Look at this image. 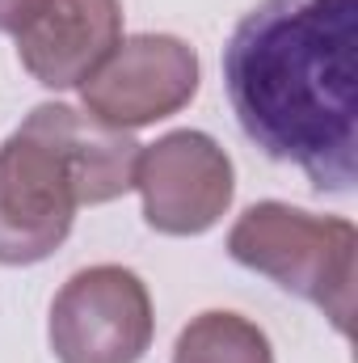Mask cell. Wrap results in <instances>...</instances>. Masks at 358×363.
Returning a JSON list of instances; mask_svg holds the SVG:
<instances>
[{"mask_svg": "<svg viewBox=\"0 0 358 363\" xmlns=\"http://www.w3.org/2000/svg\"><path fill=\"white\" fill-rule=\"evenodd\" d=\"M228 106L249 144L312 190L358 178V0H258L224 47Z\"/></svg>", "mask_w": 358, "mask_h": 363, "instance_id": "cell-1", "label": "cell"}, {"mask_svg": "<svg viewBox=\"0 0 358 363\" xmlns=\"http://www.w3.org/2000/svg\"><path fill=\"white\" fill-rule=\"evenodd\" d=\"M139 148L131 131L97 123L81 106H34L0 144V267L47 262L72 237L81 207L135 190Z\"/></svg>", "mask_w": 358, "mask_h": 363, "instance_id": "cell-2", "label": "cell"}, {"mask_svg": "<svg viewBox=\"0 0 358 363\" xmlns=\"http://www.w3.org/2000/svg\"><path fill=\"white\" fill-rule=\"evenodd\" d=\"M358 233L346 216H316L282 199H262L228 228V258L308 300L346 338L354 317Z\"/></svg>", "mask_w": 358, "mask_h": 363, "instance_id": "cell-3", "label": "cell"}, {"mask_svg": "<svg viewBox=\"0 0 358 363\" xmlns=\"http://www.w3.org/2000/svg\"><path fill=\"white\" fill-rule=\"evenodd\" d=\"M152 291L118 262L68 274L47 313V342L59 363H139L152 351Z\"/></svg>", "mask_w": 358, "mask_h": 363, "instance_id": "cell-4", "label": "cell"}, {"mask_svg": "<svg viewBox=\"0 0 358 363\" xmlns=\"http://www.w3.org/2000/svg\"><path fill=\"white\" fill-rule=\"evenodd\" d=\"M135 190L152 233L202 237L228 216L236 199V165L207 131L181 127L139 148Z\"/></svg>", "mask_w": 358, "mask_h": 363, "instance_id": "cell-5", "label": "cell"}, {"mask_svg": "<svg viewBox=\"0 0 358 363\" xmlns=\"http://www.w3.org/2000/svg\"><path fill=\"white\" fill-rule=\"evenodd\" d=\"M198 51L178 34H131L122 38L81 85V101L97 123L114 131H139L173 118L198 93Z\"/></svg>", "mask_w": 358, "mask_h": 363, "instance_id": "cell-6", "label": "cell"}, {"mask_svg": "<svg viewBox=\"0 0 358 363\" xmlns=\"http://www.w3.org/2000/svg\"><path fill=\"white\" fill-rule=\"evenodd\" d=\"M13 38L42 89H81L122 43V0H34Z\"/></svg>", "mask_w": 358, "mask_h": 363, "instance_id": "cell-7", "label": "cell"}, {"mask_svg": "<svg viewBox=\"0 0 358 363\" xmlns=\"http://www.w3.org/2000/svg\"><path fill=\"white\" fill-rule=\"evenodd\" d=\"M173 363H274L266 330L232 308H207L181 325Z\"/></svg>", "mask_w": 358, "mask_h": 363, "instance_id": "cell-8", "label": "cell"}, {"mask_svg": "<svg viewBox=\"0 0 358 363\" xmlns=\"http://www.w3.org/2000/svg\"><path fill=\"white\" fill-rule=\"evenodd\" d=\"M34 0H0V34H17V26L25 21Z\"/></svg>", "mask_w": 358, "mask_h": 363, "instance_id": "cell-9", "label": "cell"}]
</instances>
